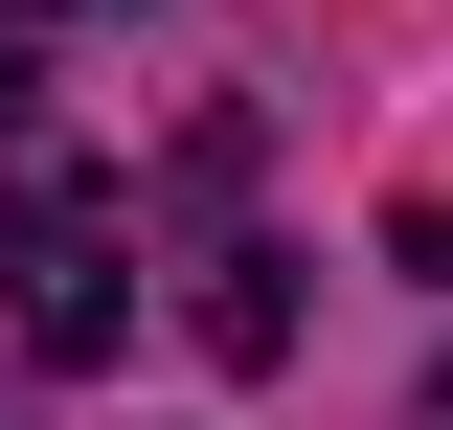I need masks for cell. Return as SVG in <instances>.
Masks as SVG:
<instances>
[{
	"mask_svg": "<svg viewBox=\"0 0 453 430\" xmlns=\"http://www.w3.org/2000/svg\"><path fill=\"white\" fill-rule=\"evenodd\" d=\"M0 430H23V408H0Z\"/></svg>",
	"mask_w": 453,
	"mask_h": 430,
	"instance_id": "6",
	"label": "cell"
},
{
	"mask_svg": "<svg viewBox=\"0 0 453 430\" xmlns=\"http://www.w3.org/2000/svg\"><path fill=\"white\" fill-rule=\"evenodd\" d=\"M431 430H453V385H431Z\"/></svg>",
	"mask_w": 453,
	"mask_h": 430,
	"instance_id": "5",
	"label": "cell"
},
{
	"mask_svg": "<svg viewBox=\"0 0 453 430\" xmlns=\"http://www.w3.org/2000/svg\"><path fill=\"white\" fill-rule=\"evenodd\" d=\"M23 113H46V68H23V23H0V136H23Z\"/></svg>",
	"mask_w": 453,
	"mask_h": 430,
	"instance_id": "3",
	"label": "cell"
},
{
	"mask_svg": "<svg viewBox=\"0 0 453 430\" xmlns=\"http://www.w3.org/2000/svg\"><path fill=\"white\" fill-rule=\"evenodd\" d=\"M408 272H453V204H408Z\"/></svg>",
	"mask_w": 453,
	"mask_h": 430,
	"instance_id": "4",
	"label": "cell"
},
{
	"mask_svg": "<svg viewBox=\"0 0 453 430\" xmlns=\"http://www.w3.org/2000/svg\"><path fill=\"white\" fill-rule=\"evenodd\" d=\"M204 340H226V363H273V340H295V295H273V250H204Z\"/></svg>",
	"mask_w": 453,
	"mask_h": 430,
	"instance_id": "2",
	"label": "cell"
},
{
	"mask_svg": "<svg viewBox=\"0 0 453 430\" xmlns=\"http://www.w3.org/2000/svg\"><path fill=\"white\" fill-rule=\"evenodd\" d=\"M0 295H23L46 363H113V340H136V227H113V181L23 159V204H0Z\"/></svg>",
	"mask_w": 453,
	"mask_h": 430,
	"instance_id": "1",
	"label": "cell"
}]
</instances>
